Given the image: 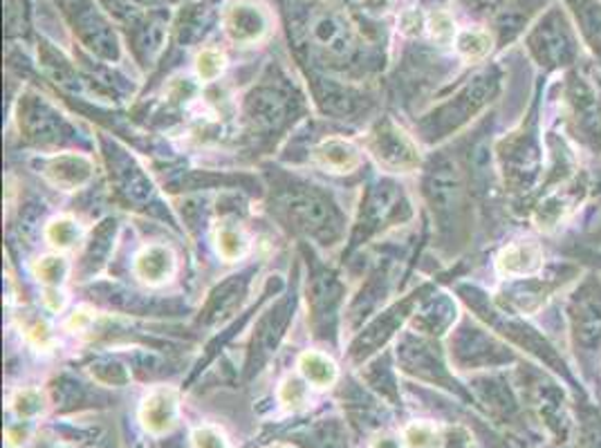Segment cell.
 Masks as SVG:
<instances>
[{
  "label": "cell",
  "mask_w": 601,
  "mask_h": 448,
  "mask_svg": "<svg viewBox=\"0 0 601 448\" xmlns=\"http://www.w3.org/2000/svg\"><path fill=\"white\" fill-rule=\"evenodd\" d=\"M195 444L197 448H227L225 439L214 428H200L195 433Z\"/></svg>",
  "instance_id": "cell-22"
},
{
  "label": "cell",
  "mask_w": 601,
  "mask_h": 448,
  "mask_svg": "<svg viewBox=\"0 0 601 448\" xmlns=\"http://www.w3.org/2000/svg\"><path fill=\"white\" fill-rule=\"evenodd\" d=\"M280 211L305 235L314 240H335L341 231V220L330 202L312 186H295L278 199Z\"/></svg>",
  "instance_id": "cell-1"
},
{
  "label": "cell",
  "mask_w": 601,
  "mask_h": 448,
  "mask_svg": "<svg viewBox=\"0 0 601 448\" xmlns=\"http://www.w3.org/2000/svg\"><path fill=\"white\" fill-rule=\"evenodd\" d=\"M44 303L48 310L52 312H61L63 305H65V296L59 288H46V294H44Z\"/></svg>",
  "instance_id": "cell-24"
},
{
  "label": "cell",
  "mask_w": 601,
  "mask_h": 448,
  "mask_svg": "<svg viewBox=\"0 0 601 448\" xmlns=\"http://www.w3.org/2000/svg\"><path fill=\"white\" fill-rule=\"evenodd\" d=\"M245 114L252 121L254 129L272 131L286 121L288 101L284 95L272 88H261V90H254V95L248 99Z\"/></svg>",
  "instance_id": "cell-8"
},
{
  "label": "cell",
  "mask_w": 601,
  "mask_h": 448,
  "mask_svg": "<svg viewBox=\"0 0 601 448\" xmlns=\"http://www.w3.org/2000/svg\"><path fill=\"white\" fill-rule=\"evenodd\" d=\"M395 0H362V8L369 12V14H375V16H382L386 14L390 8H393Z\"/></svg>",
  "instance_id": "cell-25"
},
{
  "label": "cell",
  "mask_w": 601,
  "mask_h": 448,
  "mask_svg": "<svg viewBox=\"0 0 601 448\" xmlns=\"http://www.w3.org/2000/svg\"><path fill=\"white\" fill-rule=\"evenodd\" d=\"M435 428L431 424H424V422H416L411 426L405 428V439L411 448H426L433 444L435 439Z\"/></svg>",
  "instance_id": "cell-20"
},
{
  "label": "cell",
  "mask_w": 601,
  "mask_h": 448,
  "mask_svg": "<svg viewBox=\"0 0 601 448\" xmlns=\"http://www.w3.org/2000/svg\"><path fill=\"white\" fill-rule=\"evenodd\" d=\"M299 373L312 388L318 390L335 386V382L339 379L337 363L326 352L318 350H305L299 356Z\"/></svg>",
  "instance_id": "cell-10"
},
{
  "label": "cell",
  "mask_w": 601,
  "mask_h": 448,
  "mask_svg": "<svg viewBox=\"0 0 601 448\" xmlns=\"http://www.w3.org/2000/svg\"><path fill=\"white\" fill-rule=\"evenodd\" d=\"M214 242H216V252L218 256L225 261V263H238L243 261L248 254H250V247H252V240L248 235V231L243 227L238 225H231V222H225L216 229V235H214Z\"/></svg>",
  "instance_id": "cell-11"
},
{
  "label": "cell",
  "mask_w": 601,
  "mask_h": 448,
  "mask_svg": "<svg viewBox=\"0 0 601 448\" xmlns=\"http://www.w3.org/2000/svg\"><path fill=\"white\" fill-rule=\"evenodd\" d=\"M25 337L38 350H50L55 346V337H52L50 325L46 320H41V318H36L32 325H27Z\"/></svg>",
  "instance_id": "cell-19"
},
{
  "label": "cell",
  "mask_w": 601,
  "mask_h": 448,
  "mask_svg": "<svg viewBox=\"0 0 601 448\" xmlns=\"http://www.w3.org/2000/svg\"><path fill=\"white\" fill-rule=\"evenodd\" d=\"M225 68H227V59L216 48H205L195 57V74L200 81H203V84H214V81L220 78Z\"/></svg>",
  "instance_id": "cell-14"
},
{
  "label": "cell",
  "mask_w": 601,
  "mask_h": 448,
  "mask_svg": "<svg viewBox=\"0 0 601 448\" xmlns=\"http://www.w3.org/2000/svg\"><path fill=\"white\" fill-rule=\"evenodd\" d=\"M371 448H399V444H397V439H395V437L384 435V437L375 439V444H373Z\"/></svg>",
  "instance_id": "cell-26"
},
{
  "label": "cell",
  "mask_w": 601,
  "mask_h": 448,
  "mask_svg": "<svg viewBox=\"0 0 601 448\" xmlns=\"http://www.w3.org/2000/svg\"><path fill=\"white\" fill-rule=\"evenodd\" d=\"M312 38L316 46H322L326 52L335 55V57H346L352 48V32L348 27V23L335 14H318L312 21Z\"/></svg>",
  "instance_id": "cell-9"
},
{
  "label": "cell",
  "mask_w": 601,
  "mask_h": 448,
  "mask_svg": "<svg viewBox=\"0 0 601 448\" xmlns=\"http://www.w3.org/2000/svg\"><path fill=\"white\" fill-rule=\"evenodd\" d=\"M426 29L431 34V38L440 46H449L454 44L456 38V23L447 12H435L429 16L426 21Z\"/></svg>",
  "instance_id": "cell-16"
},
{
  "label": "cell",
  "mask_w": 601,
  "mask_h": 448,
  "mask_svg": "<svg viewBox=\"0 0 601 448\" xmlns=\"http://www.w3.org/2000/svg\"><path fill=\"white\" fill-rule=\"evenodd\" d=\"M422 27V16L418 10H409L402 14V19H399V29H402V34L407 36H416Z\"/></svg>",
  "instance_id": "cell-23"
},
{
  "label": "cell",
  "mask_w": 601,
  "mask_h": 448,
  "mask_svg": "<svg viewBox=\"0 0 601 448\" xmlns=\"http://www.w3.org/2000/svg\"><path fill=\"white\" fill-rule=\"evenodd\" d=\"M223 29L236 46H254L267 34V12L254 0H229L223 10Z\"/></svg>",
  "instance_id": "cell-3"
},
{
  "label": "cell",
  "mask_w": 601,
  "mask_h": 448,
  "mask_svg": "<svg viewBox=\"0 0 601 448\" xmlns=\"http://www.w3.org/2000/svg\"><path fill=\"white\" fill-rule=\"evenodd\" d=\"M93 320H95V316H93V312L88 307H79L65 320V328L72 330V332H84V330L91 328Z\"/></svg>",
  "instance_id": "cell-21"
},
{
  "label": "cell",
  "mask_w": 601,
  "mask_h": 448,
  "mask_svg": "<svg viewBox=\"0 0 601 448\" xmlns=\"http://www.w3.org/2000/svg\"><path fill=\"white\" fill-rule=\"evenodd\" d=\"M133 271L144 284H148V288H163V284L173 280L178 271L176 254L167 244H146V247L135 256Z\"/></svg>",
  "instance_id": "cell-6"
},
{
  "label": "cell",
  "mask_w": 601,
  "mask_h": 448,
  "mask_svg": "<svg viewBox=\"0 0 601 448\" xmlns=\"http://www.w3.org/2000/svg\"><path fill=\"white\" fill-rule=\"evenodd\" d=\"M14 409L19 411L21 417H34L44 411V395L34 388H25L16 395Z\"/></svg>",
  "instance_id": "cell-18"
},
{
  "label": "cell",
  "mask_w": 601,
  "mask_h": 448,
  "mask_svg": "<svg viewBox=\"0 0 601 448\" xmlns=\"http://www.w3.org/2000/svg\"><path fill=\"white\" fill-rule=\"evenodd\" d=\"M308 397V382L301 377H288L284 384H280L278 388V399L284 401L286 405H292V409H297V405H301Z\"/></svg>",
  "instance_id": "cell-17"
},
{
  "label": "cell",
  "mask_w": 601,
  "mask_h": 448,
  "mask_svg": "<svg viewBox=\"0 0 601 448\" xmlns=\"http://www.w3.org/2000/svg\"><path fill=\"white\" fill-rule=\"evenodd\" d=\"M44 175L50 184H55L61 191H76L93 180L95 167H93L91 157H86V155L63 153V155L50 157L46 161Z\"/></svg>",
  "instance_id": "cell-5"
},
{
  "label": "cell",
  "mask_w": 601,
  "mask_h": 448,
  "mask_svg": "<svg viewBox=\"0 0 601 448\" xmlns=\"http://www.w3.org/2000/svg\"><path fill=\"white\" fill-rule=\"evenodd\" d=\"M44 235H46L50 247H55L57 252H68L74 247L79 240H82L84 229L70 216H57L46 225Z\"/></svg>",
  "instance_id": "cell-12"
},
{
  "label": "cell",
  "mask_w": 601,
  "mask_h": 448,
  "mask_svg": "<svg viewBox=\"0 0 601 448\" xmlns=\"http://www.w3.org/2000/svg\"><path fill=\"white\" fill-rule=\"evenodd\" d=\"M456 46L467 61L483 59L490 52V36L485 32H465L458 36Z\"/></svg>",
  "instance_id": "cell-15"
},
{
  "label": "cell",
  "mask_w": 601,
  "mask_h": 448,
  "mask_svg": "<svg viewBox=\"0 0 601 448\" xmlns=\"http://www.w3.org/2000/svg\"><path fill=\"white\" fill-rule=\"evenodd\" d=\"M178 417V395L173 388H155L142 401L140 422L153 435H165Z\"/></svg>",
  "instance_id": "cell-7"
},
{
  "label": "cell",
  "mask_w": 601,
  "mask_h": 448,
  "mask_svg": "<svg viewBox=\"0 0 601 448\" xmlns=\"http://www.w3.org/2000/svg\"><path fill=\"white\" fill-rule=\"evenodd\" d=\"M366 148L377 159V165L388 173H411L420 165L418 146L390 119L380 121L371 131Z\"/></svg>",
  "instance_id": "cell-2"
},
{
  "label": "cell",
  "mask_w": 601,
  "mask_h": 448,
  "mask_svg": "<svg viewBox=\"0 0 601 448\" xmlns=\"http://www.w3.org/2000/svg\"><path fill=\"white\" fill-rule=\"evenodd\" d=\"M70 265L61 254H50L38 258L34 265V276L38 278V282L46 284V288H61L63 280L68 278Z\"/></svg>",
  "instance_id": "cell-13"
},
{
  "label": "cell",
  "mask_w": 601,
  "mask_h": 448,
  "mask_svg": "<svg viewBox=\"0 0 601 448\" xmlns=\"http://www.w3.org/2000/svg\"><path fill=\"white\" fill-rule=\"evenodd\" d=\"M314 165L333 175H348L362 167V150L344 137H326L312 150Z\"/></svg>",
  "instance_id": "cell-4"
}]
</instances>
